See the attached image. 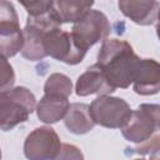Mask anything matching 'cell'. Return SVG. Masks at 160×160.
<instances>
[{"label": "cell", "mask_w": 160, "mask_h": 160, "mask_svg": "<svg viewBox=\"0 0 160 160\" xmlns=\"http://www.w3.org/2000/svg\"><path fill=\"white\" fill-rule=\"evenodd\" d=\"M140 58L132 46L119 39H105L98 52V65L114 89H128L132 82L134 71Z\"/></svg>", "instance_id": "cell-1"}, {"label": "cell", "mask_w": 160, "mask_h": 160, "mask_svg": "<svg viewBox=\"0 0 160 160\" xmlns=\"http://www.w3.org/2000/svg\"><path fill=\"white\" fill-rule=\"evenodd\" d=\"M36 108L35 95L24 86L0 91V130L9 131L25 122Z\"/></svg>", "instance_id": "cell-2"}, {"label": "cell", "mask_w": 160, "mask_h": 160, "mask_svg": "<svg viewBox=\"0 0 160 160\" xmlns=\"http://www.w3.org/2000/svg\"><path fill=\"white\" fill-rule=\"evenodd\" d=\"M159 128L160 106L158 104H141L136 110H131L120 130L128 141L140 145L151 139Z\"/></svg>", "instance_id": "cell-3"}, {"label": "cell", "mask_w": 160, "mask_h": 160, "mask_svg": "<svg viewBox=\"0 0 160 160\" xmlns=\"http://www.w3.org/2000/svg\"><path fill=\"white\" fill-rule=\"evenodd\" d=\"M110 34V22L100 10H89L72 25L70 35L74 44L84 52L99 41H104Z\"/></svg>", "instance_id": "cell-4"}, {"label": "cell", "mask_w": 160, "mask_h": 160, "mask_svg": "<svg viewBox=\"0 0 160 160\" xmlns=\"http://www.w3.org/2000/svg\"><path fill=\"white\" fill-rule=\"evenodd\" d=\"M54 28H61V24H59L54 18V15L51 14V9L49 12L40 16H28L26 25L22 30L24 45L21 49V55L30 61H38L46 58L42 40L45 32Z\"/></svg>", "instance_id": "cell-5"}, {"label": "cell", "mask_w": 160, "mask_h": 160, "mask_svg": "<svg viewBox=\"0 0 160 160\" xmlns=\"http://www.w3.org/2000/svg\"><path fill=\"white\" fill-rule=\"evenodd\" d=\"M90 115L95 125L108 129H120L131 114L130 105L121 98L101 95L89 105Z\"/></svg>", "instance_id": "cell-6"}, {"label": "cell", "mask_w": 160, "mask_h": 160, "mask_svg": "<svg viewBox=\"0 0 160 160\" xmlns=\"http://www.w3.org/2000/svg\"><path fill=\"white\" fill-rule=\"evenodd\" d=\"M42 46L46 56H51L52 59L68 65L81 62L86 54L74 44L70 32L61 30V28L48 30L44 35Z\"/></svg>", "instance_id": "cell-7"}, {"label": "cell", "mask_w": 160, "mask_h": 160, "mask_svg": "<svg viewBox=\"0 0 160 160\" xmlns=\"http://www.w3.org/2000/svg\"><path fill=\"white\" fill-rule=\"evenodd\" d=\"M61 148L60 138L50 126L32 130L25 139L24 155L28 160H54Z\"/></svg>", "instance_id": "cell-8"}, {"label": "cell", "mask_w": 160, "mask_h": 160, "mask_svg": "<svg viewBox=\"0 0 160 160\" xmlns=\"http://www.w3.org/2000/svg\"><path fill=\"white\" fill-rule=\"evenodd\" d=\"M132 89L139 95H154L160 89V66L154 59H140L132 76Z\"/></svg>", "instance_id": "cell-9"}, {"label": "cell", "mask_w": 160, "mask_h": 160, "mask_svg": "<svg viewBox=\"0 0 160 160\" xmlns=\"http://www.w3.org/2000/svg\"><path fill=\"white\" fill-rule=\"evenodd\" d=\"M115 89L108 82L101 68L98 64L91 65L82 72L75 84V92L78 96H89V95H110Z\"/></svg>", "instance_id": "cell-10"}, {"label": "cell", "mask_w": 160, "mask_h": 160, "mask_svg": "<svg viewBox=\"0 0 160 160\" xmlns=\"http://www.w3.org/2000/svg\"><path fill=\"white\" fill-rule=\"evenodd\" d=\"M118 6L132 22L138 25H152L158 20L160 4L154 0H121L118 2Z\"/></svg>", "instance_id": "cell-11"}, {"label": "cell", "mask_w": 160, "mask_h": 160, "mask_svg": "<svg viewBox=\"0 0 160 160\" xmlns=\"http://www.w3.org/2000/svg\"><path fill=\"white\" fill-rule=\"evenodd\" d=\"M70 106L68 98L55 94H44L36 105V115L44 124H55L64 119Z\"/></svg>", "instance_id": "cell-12"}, {"label": "cell", "mask_w": 160, "mask_h": 160, "mask_svg": "<svg viewBox=\"0 0 160 160\" xmlns=\"http://www.w3.org/2000/svg\"><path fill=\"white\" fill-rule=\"evenodd\" d=\"M94 1H82V0H58L52 1L51 14L58 20L59 24L65 22H76L79 21L89 10Z\"/></svg>", "instance_id": "cell-13"}, {"label": "cell", "mask_w": 160, "mask_h": 160, "mask_svg": "<svg viewBox=\"0 0 160 160\" xmlns=\"http://www.w3.org/2000/svg\"><path fill=\"white\" fill-rule=\"evenodd\" d=\"M64 124L70 132L76 135L88 134L95 126L90 115L89 105L84 102L70 104L66 115L64 116Z\"/></svg>", "instance_id": "cell-14"}, {"label": "cell", "mask_w": 160, "mask_h": 160, "mask_svg": "<svg viewBox=\"0 0 160 160\" xmlns=\"http://www.w3.org/2000/svg\"><path fill=\"white\" fill-rule=\"evenodd\" d=\"M22 45L24 38L19 21L0 24V52L6 59L21 51Z\"/></svg>", "instance_id": "cell-15"}, {"label": "cell", "mask_w": 160, "mask_h": 160, "mask_svg": "<svg viewBox=\"0 0 160 160\" xmlns=\"http://www.w3.org/2000/svg\"><path fill=\"white\" fill-rule=\"evenodd\" d=\"M44 92L69 98L72 92V82L70 78L66 76L65 74L54 72L46 79L44 85Z\"/></svg>", "instance_id": "cell-16"}, {"label": "cell", "mask_w": 160, "mask_h": 160, "mask_svg": "<svg viewBox=\"0 0 160 160\" xmlns=\"http://www.w3.org/2000/svg\"><path fill=\"white\" fill-rule=\"evenodd\" d=\"M15 72L8 59L0 52V91L14 88Z\"/></svg>", "instance_id": "cell-17"}, {"label": "cell", "mask_w": 160, "mask_h": 160, "mask_svg": "<svg viewBox=\"0 0 160 160\" xmlns=\"http://www.w3.org/2000/svg\"><path fill=\"white\" fill-rule=\"evenodd\" d=\"M21 5L25 8L29 16L35 18L49 12L50 9L52 8V1H29V2L22 1Z\"/></svg>", "instance_id": "cell-18"}, {"label": "cell", "mask_w": 160, "mask_h": 160, "mask_svg": "<svg viewBox=\"0 0 160 160\" xmlns=\"http://www.w3.org/2000/svg\"><path fill=\"white\" fill-rule=\"evenodd\" d=\"M54 160H84L81 150L72 144H61V148Z\"/></svg>", "instance_id": "cell-19"}, {"label": "cell", "mask_w": 160, "mask_h": 160, "mask_svg": "<svg viewBox=\"0 0 160 160\" xmlns=\"http://www.w3.org/2000/svg\"><path fill=\"white\" fill-rule=\"evenodd\" d=\"M159 135H155L154 138H151V139H149L148 141H145V142H142V144H140L136 149H135V152H138V154H149V152H156V151H159Z\"/></svg>", "instance_id": "cell-20"}, {"label": "cell", "mask_w": 160, "mask_h": 160, "mask_svg": "<svg viewBox=\"0 0 160 160\" xmlns=\"http://www.w3.org/2000/svg\"><path fill=\"white\" fill-rule=\"evenodd\" d=\"M150 160H159V151L154 152V154L150 156Z\"/></svg>", "instance_id": "cell-21"}, {"label": "cell", "mask_w": 160, "mask_h": 160, "mask_svg": "<svg viewBox=\"0 0 160 160\" xmlns=\"http://www.w3.org/2000/svg\"><path fill=\"white\" fill-rule=\"evenodd\" d=\"M135 160H145L144 158H139V159H135Z\"/></svg>", "instance_id": "cell-22"}, {"label": "cell", "mask_w": 160, "mask_h": 160, "mask_svg": "<svg viewBox=\"0 0 160 160\" xmlns=\"http://www.w3.org/2000/svg\"><path fill=\"white\" fill-rule=\"evenodd\" d=\"M0 160H1V149H0Z\"/></svg>", "instance_id": "cell-23"}]
</instances>
